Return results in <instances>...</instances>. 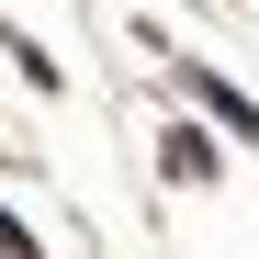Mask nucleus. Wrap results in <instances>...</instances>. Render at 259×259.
<instances>
[{"instance_id":"obj_2","label":"nucleus","mask_w":259,"mask_h":259,"mask_svg":"<svg viewBox=\"0 0 259 259\" xmlns=\"http://www.w3.org/2000/svg\"><path fill=\"white\" fill-rule=\"evenodd\" d=\"M158 169H169V181H192V192H203V181H226V147H214L203 124H169V136H158Z\"/></svg>"},{"instance_id":"obj_3","label":"nucleus","mask_w":259,"mask_h":259,"mask_svg":"<svg viewBox=\"0 0 259 259\" xmlns=\"http://www.w3.org/2000/svg\"><path fill=\"white\" fill-rule=\"evenodd\" d=\"M0 57H12V68H23V79H34V91H68V68H57V57H46V46H34V34H0Z\"/></svg>"},{"instance_id":"obj_1","label":"nucleus","mask_w":259,"mask_h":259,"mask_svg":"<svg viewBox=\"0 0 259 259\" xmlns=\"http://www.w3.org/2000/svg\"><path fill=\"white\" fill-rule=\"evenodd\" d=\"M169 79H181V91H192V102H203L214 124H226V136H237V147H259V102L237 91V79H214L203 57H169Z\"/></svg>"}]
</instances>
